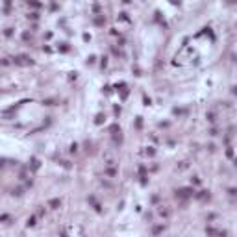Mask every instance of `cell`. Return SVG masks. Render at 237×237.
Returning a JSON list of instances; mask_svg holds the SVG:
<instances>
[{
    "label": "cell",
    "instance_id": "obj_5",
    "mask_svg": "<svg viewBox=\"0 0 237 237\" xmlns=\"http://www.w3.org/2000/svg\"><path fill=\"white\" fill-rule=\"evenodd\" d=\"M104 22H106V19H104L102 15H100V17H96V19H94V24H96V26H102V24H104Z\"/></svg>",
    "mask_w": 237,
    "mask_h": 237
},
{
    "label": "cell",
    "instance_id": "obj_7",
    "mask_svg": "<svg viewBox=\"0 0 237 237\" xmlns=\"http://www.w3.org/2000/svg\"><path fill=\"white\" fill-rule=\"evenodd\" d=\"M13 195H15V196H21V195H22V189H21V187L13 189Z\"/></svg>",
    "mask_w": 237,
    "mask_h": 237
},
{
    "label": "cell",
    "instance_id": "obj_17",
    "mask_svg": "<svg viewBox=\"0 0 237 237\" xmlns=\"http://www.w3.org/2000/svg\"><path fill=\"white\" fill-rule=\"evenodd\" d=\"M235 163H237V159H235Z\"/></svg>",
    "mask_w": 237,
    "mask_h": 237
},
{
    "label": "cell",
    "instance_id": "obj_10",
    "mask_svg": "<svg viewBox=\"0 0 237 237\" xmlns=\"http://www.w3.org/2000/svg\"><path fill=\"white\" fill-rule=\"evenodd\" d=\"M206 233L207 235H215V230H213V228H206Z\"/></svg>",
    "mask_w": 237,
    "mask_h": 237
},
{
    "label": "cell",
    "instance_id": "obj_6",
    "mask_svg": "<svg viewBox=\"0 0 237 237\" xmlns=\"http://www.w3.org/2000/svg\"><path fill=\"white\" fill-rule=\"evenodd\" d=\"M32 169H39V159H32Z\"/></svg>",
    "mask_w": 237,
    "mask_h": 237
},
{
    "label": "cell",
    "instance_id": "obj_2",
    "mask_svg": "<svg viewBox=\"0 0 237 237\" xmlns=\"http://www.w3.org/2000/svg\"><path fill=\"white\" fill-rule=\"evenodd\" d=\"M193 195H195V191H193L191 187H185V189H180V191H176V198H180V200H185V198H191Z\"/></svg>",
    "mask_w": 237,
    "mask_h": 237
},
{
    "label": "cell",
    "instance_id": "obj_14",
    "mask_svg": "<svg viewBox=\"0 0 237 237\" xmlns=\"http://www.w3.org/2000/svg\"><path fill=\"white\" fill-rule=\"evenodd\" d=\"M4 34H6V35L9 37V35H11V34H13V32H11V28H6V32H4Z\"/></svg>",
    "mask_w": 237,
    "mask_h": 237
},
{
    "label": "cell",
    "instance_id": "obj_15",
    "mask_svg": "<svg viewBox=\"0 0 237 237\" xmlns=\"http://www.w3.org/2000/svg\"><path fill=\"white\" fill-rule=\"evenodd\" d=\"M233 93H235V94H237V85H235V87H233Z\"/></svg>",
    "mask_w": 237,
    "mask_h": 237
},
{
    "label": "cell",
    "instance_id": "obj_1",
    "mask_svg": "<svg viewBox=\"0 0 237 237\" xmlns=\"http://www.w3.org/2000/svg\"><path fill=\"white\" fill-rule=\"evenodd\" d=\"M13 63H15V65H22V67H26V65H32L34 61H32L30 56L21 54V56H17V58H13Z\"/></svg>",
    "mask_w": 237,
    "mask_h": 237
},
{
    "label": "cell",
    "instance_id": "obj_8",
    "mask_svg": "<svg viewBox=\"0 0 237 237\" xmlns=\"http://www.w3.org/2000/svg\"><path fill=\"white\" fill-rule=\"evenodd\" d=\"M102 121H104V115H102V113H100V115H96V121H94V122H96V124H102Z\"/></svg>",
    "mask_w": 237,
    "mask_h": 237
},
{
    "label": "cell",
    "instance_id": "obj_11",
    "mask_svg": "<svg viewBox=\"0 0 237 237\" xmlns=\"http://www.w3.org/2000/svg\"><path fill=\"white\" fill-rule=\"evenodd\" d=\"M159 231H163V226H156L154 228V233H159Z\"/></svg>",
    "mask_w": 237,
    "mask_h": 237
},
{
    "label": "cell",
    "instance_id": "obj_13",
    "mask_svg": "<svg viewBox=\"0 0 237 237\" xmlns=\"http://www.w3.org/2000/svg\"><path fill=\"white\" fill-rule=\"evenodd\" d=\"M30 37H32V35L28 34V32H24V34H22V39H24V41H28V39H30Z\"/></svg>",
    "mask_w": 237,
    "mask_h": 237
},
{
    "label": "cell",
    "instance_id": "obj_4",
    "mask_svg": "<svg viewBox=\"0 0 237 237\" xmlns=\"http://www.w3.org/2000/svg\"><path fill=\"white\" fill-rule=\"evenodd\" d=\"M196 198H200V200H206V198H209V191H200L196 195Z\"/></svg>",
    "mask_w": 237,
    "mask_h": 237
},
{
    "label": "cell",
    "instance_id": "obj_3",
    "mask_svg": "<svg viewBox=\"0 0 237 237\" xmlns=\"http://www.w3.org/2000/svg\"><path fill=\"white\" fill-rule=\"evenodd\" d=\"M48 206L52 207V209H58V207L61 206V200H59V198H52V200L48 202Z\"/></svg>",
    "mask_w": 237,
    "mask_h": 237
},
{
    "label": "cell",
    "instance_id": "obj_16",
    "mask_svg": "<svg viewBox=\"0 0 237 237\" xmlns=\"http://www.w3.org/2000/svg\"><path fill=\"white\" fill-rule=\"evenodd\" d=\"M61 237H67V235H65V233H63V235H61Z\"/></svg>",
    "mask_w": 237,
    "mask_h": 237
},
{
    "label": "cell",
    "instance_id": "obj_12",
    "mask_svg": "<svg viewBox=\"0 0 237 237\" xmlns=\"http://www.w3.org/2000/svg\"><path fill=\"white\" fill-rule=\"evenodd\" d=\"M28 4H30L32 8H41V4H39V2H28Z\"/></svg>",
    "mask_w": 237,
    "mask_h": 237
},
{
    "label": "cell",
    "instance_id": "obj_9",
    "mask_svg": "<svg viewBox=\"0 0 237 237\" xmlns=\"http://www.w3.org/2000/svg\"><path fill=\"white\" fill-rule=\"evenodd\" d=\"M35 224V217H30V219H28V226H34Z\"/></svg>",
    "mask_w": 237,
    "mask_h": 237
}]
</instances>
